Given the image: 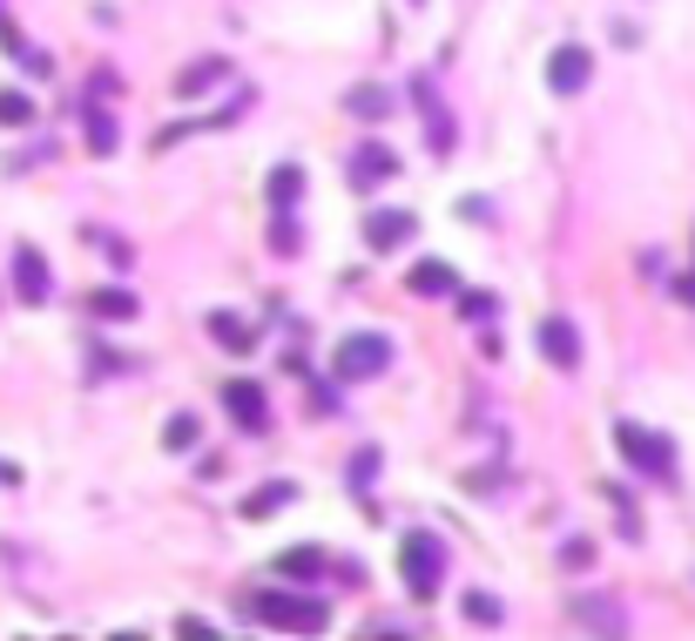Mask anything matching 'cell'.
<instances>
[{
    "instance_id": "1",
    "label": "cell",
    "mask_w": 695,
    "mask_h": 641,
    "mask_svg": "<svg viewBox=\"0 0 695 641\" xmlns=\"http://www.w3.org/2000/svg\"><path fill=\"white\" fill-rule=\"evenodd\" d=\"M250 615H257L263 628H284V634H318V628H325V601L284 594V587H257V594H250Z\"/></svg>"
},
{
    "instance_id": "2",
    "label": "cell",
    "mask_w": 695,
    "mask_h": 641,
    "mask_svg": "<svg viewBox=\"0 0 695 641\" xmlns=\"http://www.w3.org/2000/svg\"><path fill=\"white\" fill-rule=\"evenodd\" d=\"M399 574H405L412 601H433V594H439V574H446L439 534H405V540H399Z\"/></svg>"
},
{
    "instance_id": "3",
    "label": "cell",
    "mask_w": 695,
    "mask_h": 641,
    "mask_svg": "<svg viewBox=\"0 0 695 641\" xmlns=\"http://www.w3.org/2000/svg\"><path fill=\"white\" fill-rule=\"evenodd\" d=\"M385 365H392V338H385V331H352L338 345V358H331V378L358 385V378H378Z\"/></svg>"
},
{
    "instance_id": "4",
    "label": "cell",
    "mask_w": 695,
    "mask_h": 641,
    "mask_svg": "<svg viewBox=\"0 0 695 641\" xmlns=\"http://www.w3.org/2000/svg\"><path fill=\"white\" fill-rule=\"evenodd\" d=\"M614 446H622L648 479H675V446H669V439H655V432H641L635 419H622V426H614Z\"/></svg>"
},
{
    "instance_id": "5",
    "label": "cell",
    "mask_w": 695,
    "mask_h": 641,
    "mask_svg": "<svg viewBox=\"0 0 695 641\" xmlns=\"http://www.w3.org/2000/svg\"><path fill=\"white\" fill-rule=\"evenodd\" d=\"M223 406H229V419H237L244 432H263V426H270V398H263V385H250V378H229V385H223Z\"/></svg>"
},
{
    "instance_id": "6",
    "label": "cell",
    "mask_w": 695,
    "mask_h": 641,
    "mask_svg": "<svg viewBox=\"0 0 695 641\" xmlns=\"http://www.w3.org/2000/svg\"><path fill=\"white\" fill-rule=\"evenodd\" d=\"M412 108L426 115V129H433V155H452V142H459V129H452V115H446V102H439V89L433 82H412Z\"/></svg>"
},
{
    "instance_id": "7",
    "label": "cell",
    "mask_w": 695,
    "mask_h": 641,
    "mask_svg": "<svg viewBox=\"0 0 695 641\" xmlns=\"http://www.w3.org/2000/svg\"><path fill=\"white\" fill-rule=\"evenodd\" d=\"M588 74H594V55H588V48H554V61H547V89H554V95H581V89H588Z\"/></svg>"
},
{
    "instance_id": "8",
    "label": "cell",
    "mask_w": 695,
    "mask_h": 641,
    "mask_svg": "<svg viewBox=\"0 0 695 641\" xmlns=\"http://www.w3.org/2000/svg\"><path fill=\"white\" fill-rule=\"evenodd\" d=\"M419 236V217L412 210H372L365 217V244L372 250H399V244H412Z\"/></svg>"
},
{
    "instance_id": "9",
    "label": "cell",
    "mask_w": 695,
    "mask_h": 641,
    "mask_svg": "<svg viewBox=\"0 0 695 641\" xmlns=\"http://www.w3.org/2000/svg\"><path fill=\"white\" fill-rule=\"evenodd\" d=\"M540 351H547L554 372H574L581 365V331H574L567 317H547V325H540Z\"/></svg>"
},
{
    "instance_id": "10",
    "label": "cell",
    "mask_w": 695,
    "mask_h": 641,
    "mask_svg": "<svg viewBox=\"0 0 695 641\" xmlns=\"http://www.w3.org/2000/svg\"><path fill=\"white\" fill-rule=\"evenodd\" d=\"M14 291H21V304H48V291H55V277H48V264H42V250H14Z\"/></svg>"
},
{
    "instance_id": "11",
    "label": "cell",
    "mask_w": 695,
    "mask_h": 641,
    "mask_svg": "<svg viewBox=\"0 0 695 641\" xmlns=\"http://www.w3.org/2000/svg\"><path fill=\"white\" fill-rule=\"evenodd\" d=\"M574 621L594 628V634H622V628H628L622 601H608V594H574Z\"/></svg>"
},
{
    "instance_id": "12",
    "label": "cell",
    "mask_w": 695,
    "mask_h": 641,
    "mask_svg": "<svg viewBox=\"0 0 695 641\" xmlns=\"http://www.w3.org/2000/svg\"><path fill=\"white\" fill-rule=\"evenodd\" d=\"M392 176H399V155L385 149V142H365V149L352 155V183H358V189H378V183H392Z\"/></svg>"
},
{
    "instance_id": "13",
    "label": "cell",
    "mask_w": 695,
    "mask_h": 641,
    "mask_svg": "<svg viewBox=\"0 0 695 641\" xmlns=\"http://www.w3.org/2000/svg\"><path fill=\"white\" fill-rule=\"evenodd\" d=\"M412 298H452L459 291V277H452V264H439V257H426V264H412Z\"/></svg>"
},
{
    "instance_id": "14",
    "label": "cell",
    "mask_w": 695,
    "mask_h": 641,
    "mask_svg": "<svg viewBox=\"0 0 695 641\" xmlns=\"http://www.w3.org/2000/svg\"><path fill=\"white\" fill-rule=\"evenodd\" d=\"M263 189H270V210L291 217V210H297V196H304V176L284 163V170H270V183H263Z\"/></svg>"
},
{
    "instance_id": "15",
    "label": "cell",
    "mask_w": 695,
    "mask_h": 641,
    "mask_svg": "<svg viewBox=\"0 0 695 641\" xmlns=\"http://www.w3.org/2000/svg\"><path fill=\"white\" fill-rule=\"evenodd\" d=\"M291 500H297L291 479H278V487H257V493L244 500V520H263V513H278V506H291Z\"/></svg>"
},
{
    "instance_id": "16",
    "label": "cell",
    "mask_w": 695,
    "mask_h": 641,
    "mask_svg": "<svg viewBox=\"0 0 695 641\" xmlns=\"http://www.w3.org/2000/svg\"><path fill=\"white\" fill-rule=\"evenodd\" d=\"M223 74H229V61H216V55H210V61H197V68H182L176 95H182V102H197V95H203V82H223Z\"/></svg>"
},
{
    "instance_id": "17",
    "label": "cell",
    "mask_w": 695,
    "mask_h": 641,
    "mask_svg": "<svg viewBox=\"0 0 695 641\" xmlns=\"http://www.w3.org/2000/svg\"><path fill=\"white\" fill-rule=\"evenodd\" d=\"M89 311H95V317H108V325H129V317H136V298H129L122 284H115V291H95V298H89Z\"/></svg>"
},
{
    "instance_id": "18",
    "label": "cell",
    "mask_w": 695,
    "mask_h": 641,
    "mask_svg": "<svg viewBox=\"0 0 695 641\" xmlns=\"http://www.w3.org/2000/svg\"><path fill=\"white\" fill-rule=\"evenodd\" d=\"M318 568H325V553H318V547H291V553H278V574H284V581H311Z\"/></svg>"
},
{
    "instance_id": "19",
    "label": "cell",
    "mask_w": 695,
    "mask_h": 641,
    "mask_svg": "<svg viewBox=\"0 0 695 641\" xmlns=\"http://www.w3.org/2000/svg\"><path fill=\"white\" fill-rule=\"evenodd\" d=\"M459 615H467V621H480V628H499V615H507V608H499V601H493L486 587H467V601H459Z\"/></svg>"
},
{
    "instance_id": "20",
    "label": "cell",
    "mask_w": 695,
    "mask_h": 641,
    "mask_svg": "<svg viewBox=\"0 0 695 641\" xmlns=\"http://www.w3.org/2000/svg\"><path fill=\"white\" fill-rule=\"evenodd\" d=\"M344 108L365 115V123H385V115H392V95H378V89H352V95H344Z\"/></svg>"
},
{
    "instance_id": "21",
    "label": "cell",
    "mask_w": 695,
    "mask_h": 641,
    "mask_svg": "<svg viewBox=\"0 0 695 641\" xmlns=\"http://www.w3.org/2000/svg\"><path fill=\"white\" fill-rule=\"evenodd\" d=\"M197 432H203L197 412H176V419L163 426V446H169V453H189V446H197Z\"/></svg>"
},
{
    "instance_id": "22",
    "label": "cell",
    "mask_w": 695,
    "mask_h": 641,
    "mask_svg": "<svg viewBox=\"0 0 695 641\" xmlns=\"http://www.w3.org/2000/svg\"><path fill=\"white\" fill-rule=\"evenodd\" d=\"M21 123H34V102L21 89H0V129H21Z\"/></svg>"
},
{
    "instance_id": "23",
    "label": "cell",
    "mask_w": 695,
    "mask_h": 641,
    "mask_svg": "<svg viewBox=\"0 0 695 641\" xmlns=\"http://www.w3.org/2000/svg\"><path fill=\"white\" fill-rule=\"evenodd\" d=\"M210 331H216V338H223L229 351H244V345H250V331H244V325H237V317H229V311H216V317H210Z\"/></svg>"
},
{
    "instance_id": "24",
    "label": "cell",
    "mask_w": 695,
    "mask_h": 641,
    "mask_svg": "<svg viewBox=\"0 0 695 641\" xmlns=\"http://www.w3.org/2000/svg\"><path fill=\"white\" fill-rule=\"evenodd\" d=\"M89 149H95V155L115 149V123H108V115H95V108H89Z\"/></svg>"
},
{
    "instance_id": "25",
    "label": "cell",
    "mask_w": 695,
    "mask_h": 641,
    "mask_svg": "<svg viewBox=\"0 0 695 641\" xmlns=\"http://www.w3.org/2000/svg\"><path fill=\"white\" fill-rule=\"evenodd\" d=\"M372 479H378V453L365 446V453H352V487L365 493V487H372Z\"/></svg>"
},
{
    "instance_id": "26",
    "label": "cell",
    "mask_w": 695,
    "mask_h": 641,
    "mask_svg": "<svg viewBox=\"0 0 695 641\" xmlns=\"http://www.w3.org/2000/svg\"><path fill=\"white\" fill-rule=\"evenodd\" d=\"M102 257H108V264H115V270H129V264H136V250H129V244H122V236H102Z\"/></svg>"
},
{
    "instance_id": "27",
    "label": "cell",
    "mask_w": 695,
    "mask_h": 641,
    "mask_svg": "<svg viewBox=\"0 0 695 641\" xmlns=\"http://www.w3.org/2000/svg\"><path fill=\"white\" fill-rule=\"evenodd\" d=\"M311 412H318V419H338V392H331V385H311Z\"/></svg>"
},
{
    "instance_id": "28",
    "label": "cell",
    "mask_w": 695,
    "mask_h": 641,
    "mask_svg": "<svg viewBox=\"0 0 695 641\" xmlns=\"http://www.w3.org/2000/svg\"><path fill=\"white\" fill-rule=\"evenodd\" d=\"M270 244H278V257H291V250H297V230H291V217H278V230H270Z\"/></svg>"
},
{
    "instance_id": "29",
    "label": "cell",
    "mask_w": 695,
    "mask_h": 641,
    "mask_svg": "<svg viewBox=\"0 0 695 641\" xmlns=\"http://www.w3.org/2000/svg\"><path fill=\"white\" fill-rule=\"evenodd\" d=\"M561 560H567V568H588L594 547H588V540H567V547H561Z\"/></svg>"
},
{
    "instance_id": "30",
    "label": "cell",
    "mask_w": 695,
    "mask_h": 641,
    "mask_svg": "<svg viewBox=\"0 0 695 641\" xmlns=\"http://www.w3.org/2000/svg\"><path fill=\"white\" fill-rule=\"evenodd\" d=\"M459 311H467V317H493V298H486V291H473V298H459Z\"/></svg>"
},
{
    "instance_id": "31",
    "label": "cell",
    "mask_w": 695,
    "mask_h": 641,
    "mask_svg": "<svg viewBox=\"0 0 695 641\" xmlns=\"http://www.w3.org/2000/svg\"><path fill=\"white\" fill-rule=\"evenodd\" d=\"M0 487H21V466L14 459H0Z\"/></svg>"
},
{
    "instance_id": "32",
    "label": "cell",
    "mask_w": 695,
    "mask_h": 641,
    "mask_svg": "<svg viewBox=\"0 0 695 641\" xmlns=\"http://www.w3.org/2000/svg\"><path fill=\"white\" fill-rule=\"evenodd\" d=\"M675 298H682V304L695 311V277H682V284H675Z\"/></svg>"
}]
</instances>
